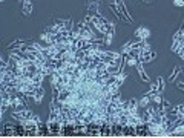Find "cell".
Wrapping results in <instances>:
<instances>
[{"label": "cell", "mask_w": 184, "mask_h": 138, "mask_svg": "<svg viewBox=\"0 0 184 138\" xmlns=\"http://www.w3.org/2000/svg\"><path fill=\"white\" fill-rule=\"evenodd\" d=\"M134 35H135V40H147V37L150 35V31H149L147 28L140 26V28H137V29H135Z\"/></svg>", "instance_id": "obj_1"}, {"label": "cell", "mask_w": 184, "mask_h": 138, "mask_svg": "<svg viewBox=\"0 0 184 138\" xmlns=\"http://www.w3.org/2000/svg\"><path fill=\"white\" fill-rule=\"evenodd\" d=\"M114 2L118 5V8H120V11L123 13V15L127 18V22H129V23H134V18L131 17V14L127 13V8H126V5H124V2H123V0H114Z\"/></svg>", "instance_id": "obj_2"}, {"label": "cell", "mask_w": 184, "mask_h": 138, "mask_svg": "<svg viewBox=\"0 0 184 138\" xmlns=\"http://www.w3.org/2000/svg\"><path fill=\"white\" fill-rule=\"evenodd\" d=\"M143 65H144V63H141V61H138V65H137V69H138V74H140V78H141L143 81H150V77L146 74Z\"/></svg>", "instance_id": "obj_3"}, {"label": "cell", "mask_w": 184, "mask_h": 138, "mask_svg": "<svg viewBox=\"0 0 184 138\" xmlns=\"http://www.w3.org/2000/svg\"><path fill=\"white\" fill-rule=\"evenodd\" d=\"M43 97H45V89H43L41 86L35 91V94L32 95V98H34V101L37 103V104H40L41 103V100H43Z\"/></svg>", "instance_id": "obj_4"}, {"label": "cell", "mask_w": 184, "mask_h": 138, "mask_svg": "<svg viewBox=\"0 0 184 138\" xmlns=\"http://www.w3.org/2000/svg\"><path fill=\"white\" fill-rule=\"evenodd\" d=\"M21 11H23V15H31L32 13V3L31 0H23V6H21Z\"/></svg>", "instance_id": "obj_5"}, {"label": "cell", "mask_w": 184, "mask_h": 138, "mask_svg": "<svg viewBox=\"0 0 184 138\" xmlns=\"http://www.w3.org/2000/svg\"><path fill=\"white\" fill-rule=\"evenodd\" d=\"M181 71H183V69H181L180 66H175V68H174V74H170V75H169L167 81H175V80H177V77H178V74H180Z\"/></svg>", "instance_id": "obj_6"}, {"label": "cell", "mask_w": 184, "mask_h": 138, "mask_svg": "<svg viewBox=\"0 0 184 138\" xmlns=\"http://www.w3.org/2000/svg\"><path fill=\"white\" fill-rule=\"evenodd\" d=\"M138 103H140V108H147V106H149V103H150V97L144 94V97H143L141 100H140Z\"/></svg>", "instance_id": "obj_7"}, {"label": "cell", "mask_w": 184, "mask_h": 138, "mask_svg": "<svg viewBox=\"0 0 184 138\" xmlns=\"http://www.w3.org/2000/svg\"><path fill=\"white\" fill-rule=\"evenodd\" d=\"M157 84H158L160 92H164V78H163V77H160V75H158V78H157Z\"/></svg>", "instance_id": "obj_8"}, {"label": "cell", "mask_w": 184, "mask_h": 138, "mask_svg": "<svg viewBox=\"0 0 184 138\" xmlns=\"http://www.w3.org/2000/svg\"><path fill=\"white\" fill-rule=\"evenodd\" d=\"M175 6H184V0H174Z\"/></svg>", "instance_id": "obj_9"}, {"label": "cell", "mask_w": 184, "mask_h": 138, "mask_svg": "<svg viewBox=\"0 0 184 138\" xmlns=\"http://www.w3.org/2000/svg\"><path fill=\"white\" fill-rule=\"evenodd\" d=\"M178 89L184 91V83H178Z\"/></svg>", "instance_id": "obj_10"}, {"label": "cell", "mask_w": 184, "mask_h": 138, "mask_svg": "<svg viewBox=\"0 0 184 138\" xmlns=\"http://www.w3.org/2000/svg\"><path fill=\"white\" fill-rule=\"evenodd\" d=\"M2 2H3V0H2Z\"/></svg>", "instance_id": "obj_11"}]
</instances>
